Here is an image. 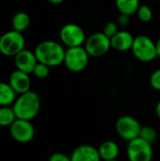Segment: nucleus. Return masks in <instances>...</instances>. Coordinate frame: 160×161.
Listing matches in <instances>:
<instances>
[{
  "instance_id": "1",
  "label": "nucleus",
  "mask_w": 160,
  "mask_h": 161,
  "mask_svg": "<svg viewBox=\"0 0 160 161\" xmlns=\"http://www.w3.org/2000/svg\"><path fill=\"white\" fill-rule=\"evenodd\" d=\"M35 55L39 62L49 67H56L63 63L65 50L63 46L55 41H44L35 48Z\"/></svg>"
},
{
  "instance_id": "2",
  "label": "nucleus",
  "mask_w": 160,
  "mask_h": 161,
  "mask_svg": "<svg viewBox=\"0 0 160 161\" xmlns=\"http://www.w3.org/2000/svg\"><path fill=\"white\" fill-rule=\"evenodd\" d=\"M12 108L16 118L31 121L34 119L41 108V99L35 92L28 91L21 93L14 101Z\"/></svg>"
},
{
  "instance_id": "3",
  "label": "nucleus",
  "mask_w": 160,
  "mask_h": 161,
  "mask_svg": "<svg viewBox=\"0 0 160 161\" xmlns=\"http://www.w3.org/2000/svg\"><path fill=\"white\" fill-rule=\"evenodd\" d=\"M89 58L90 55L82 45L68 47L65 51L63 63L69 71L73 73H80L86 69L89 63Z\"/></svg>"
},
{
  "instance_id": "4",
  "label": "nucleus",
  "mask_w": 160,
  "mask_h": 161,
  "mask_svg": "<svg viewBox=\"0 0 160 161\" xmlns=\"http://www.w3.org/2000/svg\"><path fill=\"white\" fill-rule=\"evenodd\" d=\"M25 40L22 32L10 30L0 37V53L7 57H14L25 49Z\"/></svg>"
},
{
  "instance_id": "5",
  "label": "nucleus",
  "mask_w": 160,
  "mask_h": 161,
  "mask_svg": "<svg viewBox=\"0 0 160 161\" xmlns=\"http://www.w3.org/2000/svg\"><path fill=\"white\" fill-rule=\"evenodd\" d=\"M131 50L135 58L142 62L153 61L157 57L156 42L144 35H140L134 39Z\"/></svg>"
},
{
  "instance_id": "6",
  "label": "nucleus",
  "mask_w": 160,
  "mask_h": 161,
  "mask_svg": "<svg viewBox=\"0 0 160 161\" xmlns=\"http://www.w3.org/2000/svg\"><path fill=\"white\" fill-rule=\"evenodd\" d=\"M84 47L91 58H101L105 56L111 47L110 38L103 31L96 32L86 39Z\"/></svg>"
},
{
  "instance_id": "7",
  "label": "nucleus",
  "mask_w": 160,
  "mask_h": 161,
  "mask_svg": "<svg viewBox=\"0 0 160 161\" xmlns=\"http://www.w3.org/2000/svg\"><path fill=\"white\" fill-rule=\"evenodd\" d=\"M126 154L131 161H150L153 158L152 143L139 136L128 142Z\"/></svg>"
},
{
  "instance_id": "8",
  "label": "nucleus",
  "mask_w": 160,
  "mask_h": 161,
  "mask_svg": "<svg viewBox=\"0 0 160 161\" xmlns=\"http://www.w3.org/2000/svg\"><path fill=\"white\" fill-rule=\"evenodd\" d=\"M61 42L67 47L81 46L86 42V34L84 29L76 24H66L59 31Z\"/></svg>"
},
{
  "instance_id": "9",
  "label": "nucleus",
  "mask_w": 160,
  "mask_h": 161,
  "mask_svg": "<svg viewBox=\"0 0 160 161\" xmlns=\"http://www.w3.org/2000/svg\"><path fill=\"white\" fill-rule=\"evenodd\" d=\"M115 128L118 135L122 139L129 142L140 136L141 125L139 121L134 117L129 115H124L117 120L115 124Z\"/></svg>"
},
{
  "instance_id": "10",
  "label": "nucleus",
  "mask_w": 160,
  "mask_h": 161,
  "mask_svg": "<svg viewBox=\"0 0 160 161\" xmlns=\"http://www.w3.org/2000/svg\"><path fill=\"white\" fill-rule=\"evenodd\" d=\"M9 132L14 141L21 143H26L34 138L35 128L29 120L17 118L9 126Z\"/></svg>"
},
{
  "instance_id": "11",
  "label": "nucleus",
  "mask_w": 160,
  "mask_h": 161,
  "mask_svg": "<svg viewBox=\"0 0 160 161\" xmlns=\"http://www.w3.org/2000/svg\"><path fill=\"white\" fill-rule=\"evenodd\" d=\"M14 62L16 68L27 74L33 73V70L38 63V59L34 52L23 49L14 56Z\"/></svg>"
},
{
  "instance_id": "12",
  "label": "nucleus",
  "mask_w": 160,
  "mask_h": 161,
  "mask_svg": "<svg viewBox=\"0 0 160 161\" xmlns=\"http://www.w3.org/2000/svg\"><path fill=\"white\" fill-rule=\"evenodd\" d=\"M28 75L29 74L17 69L16 71H13L9 75L8 83L16 93L21 94L30 91L31 81Z\"/></svg>"
},
{
  "instance_id": "13",
  "label": "nucleus",
  "mask_w": 160,
  "mask_h": 161,
  "mask_svg": "<svg viewBox=\"0 0 160 161\" xmlns=\"http://www.w3.org/2000/svg\"><path fill=\"white\" fill-rule=\"evenodd\" d=\"M100 159L98 149L88 144L76 147L71 156V161H99Z\"/></svg>"
},
{
  "instance_id": "14",
  "label": "nucleus",
  "mask_w": 160,
  "mask_h": 161,
  "mask_svg": "<svg viewBox=\"0 0 160 161\" xmlns=\"http://www.w3.org/2000/svg\"><path fill=\"white\" fill-rule=\"evenodd\" d=\"M134 39V36L129 31L119 30L112 38H110L111 47L120 52H126L131 50Z\"/></svg>"
},
{
  "instance_id": "15",
  "label": "nucleus",
  "mask_w": 160,
  "mask_h": 161,
  "mask_svg": "<svg viewBox=\"0 0 160 161\" xmlns=\"http://www.w3.org/2000/svg\"><path fill=\"white\" fill-rule=\"evenodd\" d=\"M101 159L104 160H114L118 158L120 149L116 142L112 141H106L98 148Z\"/></svg>"
},
{
  "instance_id": "16",
  "label": "nucleus",
  "mask_w": 160,
  "mask_h": 161,
  "mask_svg": "<svg viewBox=\"0 0 160 161\" xmlns=\"http://www.w3.org/2000/svg\"><path fill=\"white\" fill-rule=\"evenodd\" d=\"M16 100V92L9 83L0 82V107L13 105Z\"/></svg>"
},
{
  "instance_id": "17",
  "label": "nucleus",
  "mask_w": 160,
  "mask_h": 161,
  "mask_svg": "<svg viewBox=\"0 0 160 161\" xmlns=\"http://www.w3.org/2000/svg\"><path fill=\"white\" fill-rule=\"evenodd\" d=\"M30 22V17L27 13L23 11L17 12L11 20L12 28L13 30H16L18 32H23L29 27Z\"/></svg>"
},
{
  "instance_id": "18",
  "label": "nucleus",
  "mask_w": 160,
  "mask_h": 161,
  "mask_svg": "<svg viewBox=\"0 0 160 161\" xmlns=\"http://www.w3.org/2000/svg\"><path fill=\"white\" fill-rule=\"evenodd\" d=\"M116 8L120 13L133 15L141 6L140 0H115Z\"/></svg>"
},
{
  "instance_id": "19",
  "label": "nucleus",
  "mask_w": 160,
  "mask_h": 161,
  "mask_svg": "<svg viewBox=\"0 0 160 161\" xmlns=\"http://www.w3.org/2000/svg\"><path fill=\"white\" fill-rule=\"evenodd\" d=\"M16 115L12 108L4 106L0 108V126H10L16 120Z\"/></svg>"
},
{
  "instance_id": "20",
  "label": "nucleus",
  "mask_w": 160,
  "mask_h": 161,
  "mask_svg": "<svg viewBox=\"0 0 160 161\" xmlns=\"http://www.w3.org/2000/svg\"><path fill=\"white\" fill-rule=\"evenodd\" d=\"M136 13L138 18L143 23H148L153 18V10L147 5H141Z\"/></svg>"
},
{
  "instance_id": "21",
  "label": "nucleus",
  "mask_w": 160,
  "mask_h": 161,
  "mask_svg": "<svg viewBox=\"0 0 160 161\" xmlns=\"http://www.w3.org/2000/svg\"><path fill=\"white\" fill-rule=\"evenodd\" d=\"M140 137L142 138L143 140L147 141L150 143H153L157 137V133L156 131V129L152 126H141V133H140Z\"/></svg>"
},
{
  "instance_id": "22",
  "label": "nucleus",
  "mask_w": 160,
  "mask_h": 161,
  "mask_svg": "<svg viewBox=\"0 0 160 161\" xmlns=\"http://www.w3.org/2000/svg\"><path fill=\"white\" fill-rule=\"evenodd\" d=\"M49 66L44 64V63H41V62H39L36 64L34 70H33V74L36 77L40 78V79H43V78H46L48 75H49Z\"/></svg>"
},
{
  "instance_id": "23",
  "label": "nucleus",
  "mask_w": 160,
  "mask_h": 161,
  "mask_svg": "<svg viewBox=\"0 0 160 161\" xmlns=\"http://www.w3.org/2000/svg\"><path fill=\"white\" fill-rule=\"evenodd\" d=\"M119 25L115 22H108L104 27H103V32L109 38H112L118 31H119Z\"/></svg>"
},
{
  "instance_id": "24",
  "label": "nucleus",
  "mask_w": 160,
  "mask_h": 161,
  "mask_svg": "<svg viewBox=\"0 0 160 161\" xmlns=\"http://www.w3.org/2000/svg\"><path fill=\"white\" fill-rule=\"evenodd\" d=\"M150 84L151 86L157 90V91H160V68L156 70L150 77Z\"/></svg>"
},
{
  "instance_id": "25",
  "label": "nucleus",
  "mask_w": 160,
  "mask_h": 161,
  "mask_svg": "<svg viewBox=\"0 0 160 161\" xmlns=\"http://www.w3.org/2000/svg\"><path fill=\"white\" fill-rule=\"evenodd\" d=\"M50 161H71V157L69 158L67 155L63 153H54L49 158Z\"/></svg>"
},
{
  "instance_id": "26",
  "label": "nucleus",
  "mask_w": 160,
  "mask_h": 161,
  "mask_svg": "<svg viewBox=\"0 0 160 161\" xmlns=\"http://www.w3.org/2000/svg\"><path fill=\"white\" fill-rule=\"evenodd\" d=\"M129 23H130V15H127L124 13H120V15L118 16L117 24L122 26H126Z\"/></svg>"
},
{
  "instance_id": "27",
  "label": "nucleus",
  "mask_w": 160,
  "mask_h": 161,
  "mask_svg": "<svg viewBox=\"0 0 160 161\" xmlns=\"http://www.w3.org/2000/svg\"><path fill=\"white\" fill-rule=\"evenodd\" d=\"M47 2H49L50 4H53V5H59L61 3H63L65 0H46Z\"/></svg>"
},
{
  "instance_id": "28",
  "label": "nucleus",
  "mask_w": 160,
  "mask_h": 161,
  "mask_svg": "<svg viewBox=\"0 0 160 161\" xmlns=\"http://www.w3.org/2000/svg\"><path fill=\"white\" fill-rule=\"evenodd\" d=\"M156 48H157V57L160 58V38L157 40V42H156Z\"/></svg>"
},
{
  "instance_id": "29",
  "label": "nucleus",
  "mask_w": 160,
  "mask_h": 161,
  "mask_svg": "<svg viewBox=\"0 0 160 161\" xmlns=\"http://www.w3.org/2000/svg\"><path fill=\"white\" fill-rule=\"evenodd\" d=\"M156 114H157V116L160 119V101L157 103V105L156 107Z\"/></svg>"
},
{
  "instance_id": "30",
  "label": "nucleus",
  "mask_w": 160,
  "mask_h": 161,
  "mask_svg": "<svg viewBox=\"0 0 160 161\" xmlns=\"http://www.w3.org/2000/svg\"><path fill=\"white\" fill-rule=\"evenodd\" d=\"M157 1H160V0H157Z\"/></svg>"
}]
</instances>
